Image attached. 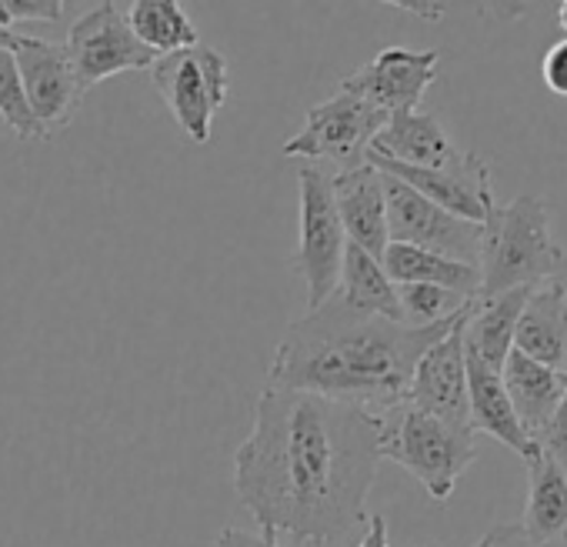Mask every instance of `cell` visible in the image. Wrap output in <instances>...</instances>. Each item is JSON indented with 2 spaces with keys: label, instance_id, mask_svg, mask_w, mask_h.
Masks as SVG:
<instances>
[{
  "label": "cell",
  "instance_id": "obj_1",
  "mask_svg": "<svg viewBox=\"0 0 567 547\" xmlns=\"http://www.w3.org/2000/svg\"><path fill=\"white\" fill-rule=\"evenodd\" d=\"M378 464V414L264 388L234 454V491L264 534L338 547L368 524Z\"/></svg>",
  "mask_w": 567,
  "mask_h": 547
},
{
  "label": "cell",
  "instance_id": "obj_2",
  "mask_svg": "<svg viewBox=\"0 0 567 547\" xmlns=\"http://www.w3.org/2000/svg\"><path fill=\"white\" fill-rule=\"evenodd\" d=\"M464 314L434 328H408L361 314L334 291L321 308L291 321L267 368V388L305 391L381 414L408 398L421 354Z\"/></svg>",
  "mask_w": 567,
  "mask_h": 547
},
{
  "label": "cell",
  "instance_id": "obj_3",
  "mask_svg": "<svg viewBox=\"0 0 567 547\" xmlns=\"http://www.w3.org/2000/svg\"><path fill=\"white\" fill-rule=\"evenodd\" d=\"M564 264L567 254L554 234V214L547 200L540 194H517L511 204H497L484 220L477 298H497L514 288H537L554 281Z\"/></svg>",
  "mask_w": 567,
  "mask_h": 547
},
{
  "label": "cell",
  "instance_id": "obj_4",
  "mask_svg": "<svg viewBox=\"0 0 567 547\" xmlns=\"http://www.w3.org/2000/svg\"><path fill=\"white\" fill-rule=\"evenodd\" d=\"M378 454L404 467L434 500H447L477 461V434L454 427L408 401L378 414Z\"/></svg>",
  "mask_w": 567,
  "mask_h": 547
},
{
  "label": "cell",
  "instance_id": "obj_5",
  "mask_svg": "<svg viewBox=\"0 0 567 547\" xmlns=\"http://www.w3.org/2000/svg\"><path fill=\"white\" fill-rule=\"evenodd\" d=\"M151 81L184 137L190 144H207L214 114L227 104L230 91L227 58L217 48L194 44L187 51L157 58L151 68Z\"/></svg>",
  "mask_w": 567,
  "mask_h": 547
},
{
  "label": "cell",
  "instance_id": "obj_6",
  "mask_svg": "<svg viewBox=\"0 0 567 547\" xmlns=\"http://www.w3.org/2000/svg\"><path fill=\"white\" fill-rule=\"evenodd\" d=\"M298 184H301V237H298L295 267L308 285V311H315L338 291L348 234L334 207L331 174L318 164H305L298 167Z\"/></svg>",
  "mask_w": 567,
  "mask_h": 547
},
{
  "label": "cell",
  "instance_id": "obj_7",
  "mask_svg": "<svg viewBox=\"0 0 567 547\" xmlns=\"http://www.w3.org/2000/svg\"><path fill=\"white\" fill-rule=\"evenodd\" d=\"M388 124V114L371 107L368 101L338 91L334 97L315 104L305 117V127L284 141V154L301 157L308 164L328 161L338 171H351L368 164L374 137Z\"/></svg>",
  "mask_w": 567,
  "mask_h": 547
},
{
  "label": "cell",
  "instance_id": "obj_8",
  "mask_svg": "<svg viewBox=\"0 0 567 547\" xmlns=\"http://www.w3.org/2000/svg\"><path fill=\"white\" fill-rule=\"evenodd\" d=\"M64 54L71 61L81 94H87L107 78L127 71H151L157 61L134 38L127 21V4H97L94 11L81 14L68 31Z\"/></svg>",
  "mask_w": 567,
  "mask_h": 547
},
{
  "label": "cell",
  "instance_id": "obj_9",
  "mask_svg": "<svg viewBox=\"0 0 567 547\" xmlns=\"http://www.w3.org/2000/svg\"><path fill=\"white\" fill-rule=\"evenodd\" d=\"M384 177V200H388V240L391 244H408V247H421L461 264H474L481 260V247H484V227L461 220L454 214H447L444 207L431 204L427 197H421L414 187L401 184L398 177Z\"/></svg>",
  "mask_w": 567,
  "mask_h": 547
},
{
  "label": "cell",
  "instance_id": "obj_10",
  "mask_svg": "<svg viewBox=\"0 0 567 547\" xmlns=\"http://www.w3.org/2000/svg\"><path fill=\"white\" fill-rule=\"evenodd\" d=\"M368 164H374L381 174L398 177L401 184L414 187L421 197H427L431 204L444 207L447 214H454L461 220H471V224L484 227V220L497 207L491 164L474 151H464L457 164L437 167V171L404 167V164H391V161H381V157H368Z\"/></svg>",
  "mask_w": 567,
  "mask_h": 547
},
{
  "label": "cell",
  "instance_id": "obj_11",
  "mask_svg": "<svg viewBox=\"0 0 567 547\" xmlns=\"http://www.w3.org/2000/svg\"><path fill=\"white\" fill-rule=\"evenodd\" d=\"M11 54L18 61V74L24 84L28 107H31L34 121L41 124L44 137L68 127L74 121L84 94H81L78 78L71 71V61L64 54V44L18 34V44Z\"/></svg>",
  "mask_w": 567,
  "mask_h": 547
},
{
  "label": "cell",
  "instance_id": "obj_12",
  "mask_svg": "<svg viewBox=\"0 0 567 547\" xmlns=\"http://www.w3.org/2000/svg\"><path fill=\"white\" fill-rule=\"evenodd\" d=\"M437 51H411V48H384L374 61L358 68L351 78L341 81L338 91H348L381 114H404L417 111L427 87L437 81Z\"/></svg>",
  "mask_w": 567,
  "mask_h": 547
},
{
  "label": "cell",
  "instance_id": "obj_13",
  "mask_svg": "<svg viewBox=\"0 0 567 547\" xmlns=\"http://www.w3.org/2000/svg\"><path fill=\"white\" fill-rule=\"evenodd\" d=\"M461 328H464V318L421 354L404 401L441 417V421H447V424H454V427H471L467 351H464V331Z\"/></svg>",
  "mask_w": 567,
  "mask_h": 547
},
{
  "label": "cell",
  "instance_id": "obj_14",
  "mask_svg": "<svg viewBox=\"0 0 567 547\" xmlns=\"http://www.w3.org/2000/svg\"><path fill=\"white\" fill-rule=\"evenodd\" d=\"M334 207L348 244L361 247L371 257H384L388 250V200H384V177L374 164H361L351 171L331 174Z\"/></svg>",
  "mask_w": 567,
  "mask_h": 547
},
{
  "label": "cell",
  "instance_id": "obj_15",
  "mask_svg": "<svg viewBox=\"0 0 567 547\" xmlns=\"http://www.w3.org/2000/svg\"><path fill=\"white\" fill-rule=\"evenodd\" d=\"M461 154L464 151L451 141L444 124L427 111L391 114L371 147V157L404 167H424V171L451 167L461 161Z\"/></svg>",
  "mask_w": 567,
  "mask_h": 547
},
{
  "label": "cell",
  "instance_id": "obj_16",
  "mask_svg": "<svg viewBox=\"0 0 567 547\" xmlns=\"http://www.w3.org/2000/svg\"><path fill=\"white\" fill-rule=\"evenodd\" d=\"M514 351L534 364L567 374V301L557 278L527 295L514 331Z\"/></svg>",
  "mask_w": 567,
  "mask_h": 547
},
{
  "label": "cell",
  "instance_id": "obj_17",
  "mask_svg": "<svg viewBox=\"0 0 567 547\" xmlns=\"http://www.w3.org/2000/svg\"><path fill=\"white\" fill-rule=\"evenodd\" d=\"M501 381H504L507 401H511L520 427L527 431L530 441L540 444L554 411L560 407V401L567 394V374L550 371L544 364H534L524 354L511 351L504 368H501Z\"/></svg>",
  "mask_w": 567,
  "mask_h": 547
},
{
  "label": "cell",
  "instance_id": "obj_18",
  "mask_svg": "<svg viewBox=\"0 0 567 547\" xmlns=\"http://www.w3.org/2000/svg\"><path fill=\"white\" fill-rule=\"evenodd\" d=\"M467 401H471V431L474 434L494 437L497 444L511 447L520 461H530L540 451V444L530 441L527 431L520 427V421L507 401L501 374L484 368L471 354H467Z\"/></svg>",
  "mask_w": 567,
  "mask_h": 547
},
{
  "label": "cell",
  "instance_id": "obj_19",
  "mask_svg": "<svg viewBox=\"0 0 567 547\" xmlns=\"http://www.w3.org/2000/svg\"><path fill=\"white\" fill-rule=\"evenodd\" d=\"M534 288H514L497 298H474L464 314V351L477 358L484 368L497 371L504 368L507 354L514 351V331L517 318L524 311V301Z\"/></svg>",
  "mask_w": 567,
  "mask_h": 547
},
{
  "label": "cell",
  "instance_id": "obj_20",
  "mask_svg": "<svg viewBox=\"0 0 567 547\" xmlns=\"http://www.w3.org/2000/svg\"><path fill=\"white\" fill-rule=\"evenodd\" d=\"M527 467V504H524V534L544 547L567 537V474L564 467L540 447Z\"/></svg>",
  "mask_w": 567,
  "mask_h": 547
},
{
  "label": "cell",
  "instance_id": "obj_21",
  "mask_svg": "<svg viewBox=\"0 0 567 547\" xmlns=\"http://www.w3.org/2000/svg\"><path fill=\"white\" fill-rule=\"evenodd\" d=\"M381 264L394 285H431V288H444L471 301L481 291V270L474 264H461V260H451L421 247L388 244Z\"/></svg>",
  "mask_w": 567,
  "mask_h": 547
},
{
  "label": "cell",
  "instance_id": "obj_22",
  "mask_svg": "<svg viewBox=\"0 0 567 547\" xmlns=\"http://www.w3.org/2000/svg\"><path fill=\"white\" fill-rule=\"evenodd\" d=\"M338 295L348 308L361 311V314H374L394 324L401 321V301H398V285L388 278V270L378 257L364 254L361 247L348 244L344 250V264H341V281H338Z\"/></svg>",
  "mask_w": 567,
  "mask_h": 547
},
{
  "label": "cell",
  "instance_id": "obj_23",
  "mask_svg": "<svg viewBox=\"0 0 567 547\" xmlns=\"http://www.w3.org/2000/svg\"><path fill=\"white\" fill-rule=\"evenodd\" d=\"M127 21L134 38L154 58H167L200 44L194 21L177 0H137V4H127Z\"/></svg>",
  "mask_w": 567,
  "mask_h": 547
},
{
  "label": "cell",
  "instance_id": "obj_24",
  "mask_svg": "<svg viewBox=\"0 0 567 547\" xmlns=\"http://www.w3.org/2000/svg\"><path fill=\"white\" fill-rule=\"evenodd\" d=\"M398 301H401V321L408 328H434L454 321L471 308V298L431 285H398Z\"/></svg>",
  "mask_w": 567,
  "mask_h": 547
},
{
  "label": "cell",
  "instance_id": "obj_25",
  "mask_svg": "<svg viewBox=\"0 0 567 547\" xmlns=\"http://www.w3.org/2000/svg\"><path fill=\"white\" fill-rule=\"evenodd\" d=\"M0 121H4L24 141H48L41 124L34 121V114L28 107L24 84L18 74V61L8 48H0Z\"/></svg>",
  "mask_w": 567,
  "mask_h": 547
},
{
  "label": "cell",
  "instance_id": "obj_26",
  "mask_svg": "<svg viewBox=\"0 0 567 547\" xmlns=\"http://www.w3.org/2000/svg\"><path fill=\"white\" fill-rule=\"evenodd\" d=\"M64 0H0V24L11 31L21 21H61Z\"/></svg>",
  "mask_w": 567,
  "mask_h": 547
},
{
  "label": "cell",
  "instance_id": "obj_27",
  "mask_svg": "<svg viewBox=\"0 0 567 547\" xmlns=\"http://www.w3.org/2000/svg\"><path fill=\"white\" fill-rule=\"evenodd\" d=\"M540 78H544V84H547L550 94L567 97V38H560L557 44H550V48L544 51Z\"/></svg>",
  "mask_w": 567,
  "mask_h": 547
},
{
  "label": "cell",
  "instance_id": "obj_28",
  "mask_svg": "<svg viewBox=\"0 0 567 547\" xmlns=\"http://www.w3.org/2000/svg\"><path fill=\"white\" fill-rule=\"evenodd\" d=\"M540 447L564 467V474H567V394H564V401H560V407L554 411V417H550V424H547V431H544V437H540Z\"/></svg>",
  "mask_w": 567,
  "mask_h": 547
},
{
  "label": "cell",
  "instance_id": "obj_29",
  "mask_svg": "<svg viewBox=\"0 0 567 547\" xmlns=\"http://www.w3.org/2000/svg\"><path fill=\"white\" fill-rule=\"evenodd\" d=\"M210 547H284L274 534H264V530H244V527H224Z\"/></svg>",
  "mask_w": 567,
  "mask_h": 547
},
{
  "label": "cell",
  "instance_id": "obj_30",
  "mask_svg": "<svg viewBox=\"0 0 567 547\" xmlns=\"http://www.w3.org/2000/svg\"><path fill=\"white\" fill-rule=\"evenodd\" d=\"M474 547H537L520 524H494L484 530V537Z\"/></svg>",
  "mask_w": 567,
  "mask_h": 547
},
{
  "label": "cell",
  "instance_id": "obj_31",
  "mask_svg": "<svg viewBox=\"0 0 567 547\" xmlns=\"http://www.w3.org/2000/svg\"><path fill=\"white\" fill-rule=\"evenodd\" d=\"M358 547H391L388 520L381 514H368V527H364V537L358 540Z\"/></svg>",
  "mask_w": 567,
  "mask_h": 547
},
{
  "label": "cell",
  "instance_id": "obj_32",
  "mask_svg": "<svg viewBox=\"0 0 567 547\" xmlns=\"http://www.w3.org/2000/svg\"><path fill=\"white\" fill-rule=\"evenodd\" d=\"M14 44H18V34H14V31H8L4 24H0V48L14 51Z\"/></svg>",
  "mask_w": 567,
  "mask_h": 547
},
{
  "label": "cell",
  "instance_id": "obj_33",
  "mask_svg": "<svg viewBox=\"0 0 567 547\" xmlns=\"http://www.w3.org/2000/svg\"><path fill=\"white\" fill-rule=\"evenodd\" d=\"M557 28L567 34V0H560V4H557Z\"/></svg>",
  "mask_w": 567,
  "mask_h": 547
},
{
  "label": "cell",
  "instance_id": "obj_34",
  "mask_svg": "<svg viewBox=\"0 0 567 547\" xmlns=\"http://www.w3.org/2000/svg\"><path fill=\"white\" fill-rule=\"evenodd\" d=\"M557 285H560V291H564V301H567V264L560 267V274H557Z\"/></svg>",
  "mask_w": 567,
  "mask_h": 547
},
{
  "label": "cell",
  "instance_id": "obj_35",
  "mask_svg": "<svg viewBox=\"0 0 567 547\" xmlns=\"http://www.w3.org/2000/svg\"><path fill=\"white\" fill-rule=\"evenodd\" d=\"M544 547H567V537H560V540H554V544H544Z\"/></svg>",
  "mask_w": 567,
  "mask_h": 547
}]
</instances>
